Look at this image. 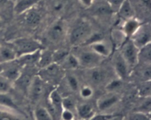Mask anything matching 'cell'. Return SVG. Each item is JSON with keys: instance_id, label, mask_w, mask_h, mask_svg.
Listing matches in <instances>:
<instances>
[{"instance_id": "obj_1", "label": "cell", "mask_w": 151, "mask_h": 120, "mask_svg": "<svg viewBox=\"0 0 151 120\" xmlns=\"http://www.w3.org/2000/svg\"><path fill=\"white\" fill-rule=\"evenodd\" d=\"M93 33L94 31L91 24L85 19H79L69 32V44L74 47L83 46Z\"/></svg>"}, {"instance_id": "obj_2", "label": "cell", "mask_w": 151, "mask_h": 120, "mask_svg": "<svg viewBox=\"0 0 151 120\" xmlns=\"http://www.w3.org/2000/svg\"><path fill=\"white\" fill-rule=\"evenodd\" d=\"M75 48L78 49V51L73 55L77 57L79 66L81 67L86 68L87 69L97 67L100 66L104 59L88 47L80 46V47H76Z\"/></svg>"}, {"instance_id": "obj_3", "label": "cell", "mask_w": 151, "mask_h": 120, "mask_svg": "<svg viewBox=\"0 0 151 120\" xmlns=\"http://www.w3.org/2000/svg\"><path fill=\"white\" fill-rule=\"evenodd\" d=\"M17 55V57L29 54L44 49L42 44L37 40L31 38H19L8 42Z\"/></svg>"}, {"instance_id": "obj_4", "label": "cell", "mask_w": 151, "mask_h": 120, "mask_svg": "<svg viewBox=\"0 0 151 120\" xmlns=\"http://www.w3.org/2000/svg\"><path fill=\"white\" fill-rule=\"evenodd\" d=\"M119 52L130 69L134 68L139 63V49L130 39L122 44Z\"/></svg>"}, {"instance_id": "obj_5", "label": "cell", "mask_w": 151, "mask_h": 120, "mask_svg": "<svg viewBox=\"0 0 151 120\" xmlns=\"http://www.w3.org/2000/svg\"><path fill=\"white\" fill-rule=\"evenodd\" d=\"M67 32L66 24L62 19L53 22L47 30V37L52 43H59L64 38Z\"/></svg>"}, {"instance_id": "obj_6", "label": "cell", "mask_w": 151, "mask_h": 120, "mask_svg": "<svg viewBox=\"0 0 151 120\" xmlns=\"http://www.w3.org/2000/svg\"><path fill=\"white\" fill-rule=\"evenodd\" d=\"M62 97L57 89L50 92L48 97V108L47 110L51 114L53 120H60V114L63 111Z\"/></svg>"}, {"instance_id": "obj_7", "label": "cell", "mask_w": 151, "mask_h": 120, "mask_svg": "<svg viewBox=\"0 0 151 120\" xmlns=\"http://www.w3.org/2000/svg\"><path fill=\"white\" fill-rule=\"evenodd\" d=\"M138 49L150 44L151 40L150 27L149 24H141L135 33L129 38Z\"/></svg>"}, {"instance_id": "obj_8", "label": "cell", "mask_w": 151, "mask_h": 120, "mask_svg": "<svg viewBox=\"0 0 151 120\" xmlns=\"http://www.w3.org/2000/svg\"><path fill=\"white\" fill-rule=\"evenodd\" d=\"M44 90V80L41 76L38 75H35L33 77L31 82L29 88L28 89V92L31 99L33 100H37L41 97L43 94Z\"/></svg>"}, {"instance_id": "obj_9", "label": "cell", "mask_w": 151, "mask_h": 120, "mask_svg": "<svg viewBox=\"0 0 151 120\" xmlns=\"http://www.w3.org/2000/svg\"><path fill=\"white\" fill-rule=\"evenodd\" d=\"M113 65L115 72L119 79L124 80L128 76L130 68L128 67L125 60L122 57L120 52H118L114 57Z\"/></svg>"}, {"instance_id": "obj_10", "label": "cell", "mask_w": 151, "mask_h": 120, "mask_svg": "<svg viewBox=\"0 0 151 120\" xmlns=\"http://www.w3.org/2000/svg\"><path fill=\"white\" fill-rule=\"evenodd\" d=\"M87 47L103 58L109 57L112 51L111 44L109 41H104L103 39L91 43L87 45Z\"/></svg>"}, {"instance_id": "obj_11", "label": "cell", "mask_w": 151, "mask_h": 120, "mask_svg": "<svg viewBox=\"0 0 151 120\" xmlns=\"http://www.w3.org/2000/svg\"><path fill=\"white\" fill-rule=\"evenodd\" d=\"M17 59V55L13 47L7 44H0V63H11Z\"/></svg>"}, {"instance_id": "obj_12", "label": "cell", "mask_w": 151, "mask_h": 120, "mask_svg": "<svg viewBox=\"0 0 151 120\" xmlns=\"http://www.w3.org/2000/svg\"><path fill=\"white\" fill-rule=\"evenodd\" d=\"M119 97H118V95L110 92V94L103 96L97 100V109L100 111H105L108 110V109H111L114 106H115L119 102Z\"/></svg>"}, {"instance_id": "obj_13", "label": "cell", "mask_w": 151, "mask_h": 120, "mask_svg": "<svg viewBox=\"0 0 151 120\" xmlns=\"http://www.w3.org/2000/svg\"><path fill=\"white\" fill-rule=\"evenodd\" d=\"M21 67L22 66L18 63L16 65H10V63H5L4 70L1 73V75L13 83L22 73V70H21Z\"/></svg>"}, {"instance_id": "obj_14", "label": "cell", "mask_w": 151, "mask_h": 120, "mask_svg": "<svg viewBox=\"0 0 151 120\" xmlns=\"http://www.w3.org/2000/svg\"><path fill=\"white\" fill-rule=\"evenodd\" d=\"M34 76L35 75H32L29 72H22V73L19 75L18 79L13 84H15L16 87L23 93H27Z\"/></svg>"}, {"instance_id": "obj_15", "label": "cell", "mask_w": 151, "mask_h": 120, "mask_svg": "<svg viewBox=\"0 0 151 120\" xmlns=\"http://www.w3.org/2000/svg\"><path fill=\"white\" fill-rule=\"evenodd\" d=\"M141 24V22L135 18L125 20V23L122 26V32L126 38H130L139 28Z\"/></svg>"}, {"instance_id": "obj_16", "label": "cell", "mask_w": 151, "mask_h": 120, "mask_svg": "<svg viewBox=\"0 0 151 120\" xmlns=\"http://www.w3.org/2000/svg\"><path fill=\"white\" fill-rule=\"evenodd\" d=\"M41 50H38V51L35 52L19 56V57H17L16 61L17 62V63L20 66L37 64L38 60H39L40 54H41Z\"/></svg>"}, {"instance_id": "obj_17", "label": "cell", "mask_w": 151, "mask_h": 120, "mask_svg": "<svg viewBox=\"0 0 151 120\" xmlns=\"http://www.w3.org/2000/svg\"><path fill=\"white\" fill-rule=\"evenodd\" d=\"M41 0H18L14 6V11L16 14H23L27 10L35 7Z\"/></svg>"}, {"instance_id": "obj_18", "label": "cell", "mask_w": 151, "mask_h": 120, "mask_svg": "<svg viewBox=\"0 0 151 120\" xmlns=\"http://www.w3.org/2000/svg\"><path fill=\"white\" fill-rule=\"evenodd\" d=\"M119 16L124 20L134 18L135 11L130 0H125L117 10Z\"/></svg>"}, {"instance_id": "obj_19", "label": "cell", "mask_w": 151, "mask_h": 120, "mask_svg": "<svg viewBox=\"0 0 151 120\" xmlns=\"http://www.w3.org/2000/svg\"><path fill=\"white\" fill-rule=\"evenodd\" d=\"M76 111L79 117L83 120H89L95 114L94 108L89 103H82L76 106Z\"/></svg>"}, {"instance_id": "obj_20", "label": "cell", "mask_w": 151, "mask_h": 120, "mask_svg": "<svg viewBox=\"0 0 151 120\" xmlns=\"http://www.w3.org/2000/svg\"><path fill=\"white\" fill-rule=\"evenodd\" d=\"M33 8L34 7H32V9L27 10L24 13H26L24 18L25 22H26L28 26L32 28L36 27L37 26H38V24H39L41 21V13L38 10H35Z\"/></svg>"}, {"instance_id": "obj_21", "label": "cell", "mask_w": 151, "mask_h": 120, "mask_svg": "<svg viewBox=\"0 0 151 120\" xmlns=\"http://www.w3.org/2000/svg\"><path fill=\"white\" fill-rule=\"evenodd\" d=\"M88 78L94 84H100L103 82L106 77L105 71L100 69L99 66L88 69Z\"/></svg>"}, {"instance_id": "obj_22", "label": "cell", "mask_w": 151, "mask_h": 120, "mask_svg": "<svg viewBox=\"0 0 151 120\" xmlns=\"http://www.w3.org/2000/svg\"><path fill=\"white\" fill-rule=\"evenodd\" d=\"M53 58H52V53L48 50H45L43 49L41 51L40 54L39 60L38 61V66L41 69H44L47 66H50V64L53 63Z\"/></svg>"}, {"instance_id": "obj_23", "label": "cell", "mask_w": 151, "mask_h": 120, "mask_svg": "<svg viewBox=\"0 0 151 120\" xmlns=\"http://www.w3.org/2000/svg\"><path fill=\"white\" fill-rule=\"evenodd\" d=\"M139 63L142 61L145 64L150 65L151 61V43L139 49Z\"/></svg>"}, {"instance_id": "obj_24", "label": "cell", "mask_w": 151, "mask_h": 120, "mask_svg": "<svg viewBox=\"0 0 151 120\" xmlns=\"http://www.w3.org/2000/svg\"><path fill=\"white\" fill-rule=\"evenodd\" d=\"M60 63L63 68L67 69H76L80 67L78 59L74 55L73 53H69Z\"/></svg>"}, {"instance_id": "obj_25", "label": "cell", "mask_w": 151, "mask_h": 120, "mask_svg": "<svg viewBox=\"0 0 151 120\" xmlns=\"http://www.w3.org/2000/svg\"><path fill=\"white\" fill-rule=\"evenodd\" d=\"M35 120H53L51 114L47 108L38 106L34 111Z\"/></svg>"}, {"instance_id": "obj_26", "label": "cell", "mask_w": 151, "mask_h": 120, "mask_svg": "<svg viewBox=\"0 0 151 120\" xmlns=\"http://www.w3.org/2000/svg\"><path fill=\"white\" fill-rule=\"evenodd\" d=\"M0 106L11 110H17V106L14 103L11 97L8 95V93L0 94Z\"/></svg>"}, {"instance_id": "obj_27", "label": "cell", "mask_w": 151, "mask_h": 120, "mask_svg": "<svg viewBox=\"0 0 151 120\" xmlns=\"http://www.w3.org/2000/svg\"><path fill=\"white\" fill-rule=\"evenodd\" d=\"M0 120H22V118L13 112L11 109H0Z\"/></svg>"}, {"instance_id": "obj_28", "label": "cell", "mask_w": 151, "mask_h": 120, "mask_svg": "<svg viewBox=\"0 0 151 120\" xmlns=\"http://www.w3.org/2000/svg\"><path fill=\"white\" fill-rule=\"evenodd\" d=\"M113 10L110 7L108 1H105L104 3H100L95 8V13L97 16H107L111 15Z\"/></svg>"}, {"instance_id": "obj_29", "label": "cell", "mask_w": 151, "mask_h": 120, "mask_svg": "<svg viewBox=\"0 0 151 120\" xmlns=\"http://www.w3.org/2000/svg\"><path fill=\"white\" fill-rule=\"evenodd\" d=\"M13 83L0 75V94L9 93L13 88Z\"/></svg>"}, {"instance_id": "obj_30", "label": "cell", "mask_w": 151, "mask_h": 120, "mask_svg": "<svg viewBox=\"0 0 151 120\" xmlns=\"http://www.w3.org/2000/svg\"><path fill=\"white\" fill-rule=\"evenodd\" d=\"M125 120H150V117L149 114L134 111L127 116Z\"/></svg>"}, {"instance_id": "obj_31", "label": "cell", "mask_w": 151, "mask_h": 120, "mask_svg": "<svg viewBox=\"0 0 151 120\" xmlns=\"http://www.w3.org/2000/svg\"><path fill=\"white\" fill-rule=\"evenodd\" d=\"M69 53V52H68V51L65 50H60L55 52L52 53L53 62L57 64H60V63L64 60L65 57L68 55Z\"/></svg>"}, {"instance_id": "obj_32", "label": "cell", "mask_w": 151, "mask_h": 120, "mask_svg": "<svg viewBox=\"0 0 151 120\" xmlns=\"http://www.w3.org/2000/svg\"><path fill=\"white\" fill-rule=\"evenodd\" d=\"M122 86V81L121 79H116L113 80L111 82H109L106 86V90L109 92H113V91L118 90Z\"/></svg>"}, {"instance_id": "obj_33", "label": "cell", "mask_w": 151, "mask_h": 120, "mask_svg": "<svg viewBox=\"0 0 151 120\" xmlns=\"http://www.w3.org/2000/svg\"><path fill=\"white\" fill-rule=\"evenodd\" d=\"M66 80H67L68 85L69 88L74 91H77L79 90V82L78 80L73 75H68L66 76Z\"/></svg>"}, {"instance_id": "obj_34", "label": "cell", "mask_w": 151, "mask_h": 120, "mask_svg": "<svg viewBox=\"0 0 151 120\" xmlns=\"http://www.w3.org/2000/svg\"><path fill=\"white\" fill-rule=\"evenodd\" d=\"M151 109V100L150 97H145V100L142 103L141 106L135 111L142 112L145 114H150Z\"/></svg>"}, {"instance_id": "obj_35", "label": "cell", "mask_w": 151, "mask_h": 120, "mask_svg": "<svg viewBox=\"0 0 151 120\" xmlns=\"http://www.w3.org/2000/svg\"><path fill=\"white\" fill-rule=\"evenodd\" d=\"M62 106H63V109H66L72 111L76 109L75 101L71 97H64L62 99Z\"/></svg>"}, {"instance_id": "obj_36", "label": "cell", "mask_w": 151, "mask_h": 120, "mask_svg": "<svg viewBox=\"0 0 151 120\" xmlns=\"http://www.w3.org/2000/svg\"><path fill=\"white\" fill-rule=\"evenodd\" d=\"M151 92V87H150V81H146L145 84L142 86V88L139 89V94L140 96L145 97H150Z\"/></svg>"}, {"instance_id": "obj_37", "label": "cell", "mask_w": 151, "mask_h": 120, "mask_svg": "<svg viewBox=\"0 0 151 120\" xmlns=\"http://www.w3.org/2000/svg\"><path fill=\"white\" fill-rule=\"evenodd\" d=\"M117 115L112 114H94L89 120H111Z\"/></svg>"}, {"instance_id": "obj_38", "label": "cell", "mask_w": 151, "mask_h": 120, "mask_svg": "<svg viewBox=\"0 0 151 120\" xmlns=\"http://www.w3.org/2000/svg\"><path fill=\"white\" fill-rule=\"evenodd\" d=\"M81 96L84 99L90 98L93 95V90L89 86H83L80 90Z\"/></svg>"}, {"instance_id": "obj_39", "label": "cell", "mask_w": 151, "mask_h": 120, "mask_svg": "<svg viewBox=\"0 0 151 120\" xmlns=\"http://www.w3.org/2000/svg\"><path fill=\"white\" fill-rule=\"evenodd\" d=\"M60 120H75V115H74L73 111L63 109L60 114Z\"/></svg>"}, {"instance_id": "obj_40", "label": "cell", "mask_w": 151, "mask_h": 120, "mask_svg": "<svg viewBox=\"0 0 151 120\" xmlns=\"http://www.w3.org/2000/svg\"><path fill=\"white\" fill-rule=\"evenodd\" d=\"M107 1L109 5H110V7H111L112 10H113V11L117 12L119 7L125 1V0H108Z\"/></svg>"}, {"instance_id": "obj_41", "label": "cell", "mask_w": 151, "mask_h": 120, "mask_svg": "<svg viewBox=\"0 0 151 120\" xmlns=\"http://www.w3.org/2000/svg\"><path fill=\"white\" fill-rule=\"evenodd\" d=\"M81 4L85 7H90L93 5L94 0H79Z\"/></svg>"}, {"instance_id": "obj_42", "label": "cell", "mask_w": 151, "mask_h": 120, "mask_svg": "<svg viewBox=\"0 0 151 120\" xmlns=\"http://www.w3.org/2000/svg\"><path fill=\"white\" fill-rule=\"evenodd\" d=\"M10 1V0H0V10L6 7Z\"/></svg>"}, {"instance_id": "obj_43", "label": "cell", "mask_w": 151, "mask_h": 120, "mask_svg": "<svg viewBox=\"0 0 151 120\" xmlns=\"http://www.w3.org/2000/svg\"><path fill=\"white\" fill-rule=\"evenodd\" d=\"M142 1H143V2L145 3V4H146L147 6H150V0H142Z\"/></svg>"}, {"instance_id": "obj_44", "label": "cell", "mask_w": 151, "mask_h": 120, "mask_svg": "<svg viewBox=\"0 0 151 120\" xmlns=\"http://www.w3.org/2000/svg\"><path fill=\"white\" fill-rule=\"evenodd\" d=\"M4 64L0 63V75H1V73L2 72V71L4 70Z\"/></svg>"}, {"instance_id": "obj_45", "label": "cell", "mask_w": 151, "mask_h": 120, "mask_svg": "<svg viewBox=\"0 0 151 120\" xmlns=\"http://www.w3.org/2000/svg\"><path fill=\"white\" fill-rule=\"evenodd\" d=\"M111 120H121V119H120V117H119V116L117 115V116H116L115 117H114L113 119H111Z\"/></svg>"}, {"instance_id": "obj_46", "label": "cell", "mask_w": 151, "mask_h": 120, "mask_svg": "<svg viewBox=\"0 0 151 120\" xmlns=\"http://www.w3.org/2000/svg\"><path fill=\"white\" fill-rule=\"evenodd\" d=\"M2 24H3V21H2V19H1V18H0V27H1L2 26Z\"/></svg>"}, {"instance_id": "obj_47", "label": "cell", "mask_w": 151, "mask_h": 120, "mask_svg": "<svg viewBox=\"0 0 151 120\" xmlns=\"http://www.w3.org/2000/svg\"><path fill=\"white\" fill-rule=\"evenodd\" d=\"M121 120H122V119H121Z\"/></svg>"}, {"instance_id": "obj_48", "label": "cell", "mask_w": 151, "mask_h": 120, "mask_svg": "<svg viewBox=\"0 0 151 120\" xmlns=\"http://www.w3.org/2000/svg\"></svg>"}]
</instances>
